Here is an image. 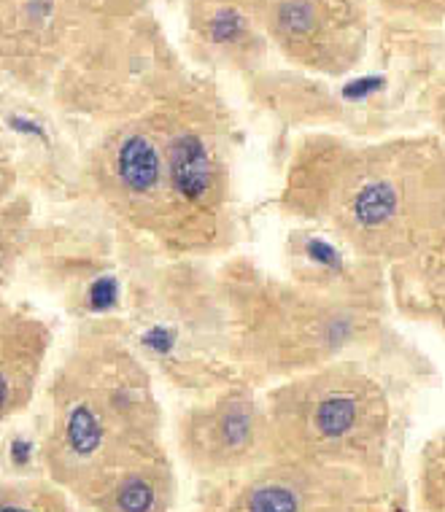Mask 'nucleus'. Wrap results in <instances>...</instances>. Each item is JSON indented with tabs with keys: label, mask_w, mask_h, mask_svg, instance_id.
I'll list each match as a JSON object with an SVG mask.
<instances>
[{
	"label": "nucleus",
	"mask_w": 445,
	"mask_h": 512,
	"mask_svg": "<svg viewBox=\"0 0 445 512\" xmlns=\"http://www.w3.org/2000/svg\"><path fill=\"white\" fill-rule=\"evenodd\" d=\"M46 477L92 512H173L176 472L146 372L116 340H84L49 386Z\"/></svg>",
	"instance_id": "nucleus-1"
},
{
	"label": "nucleus",
	"mask_w": 445,
	"mask_h": 512,
	"mask_svg": "<svg viewBox=\"0 0 445 512\" xmlns=\"http://www.w3.org/2000/svg\"><path fill=\"white\" fill-rule=\"evenodd\" d=\"M284 205L324 224L362 262L400 265L445 238V138H319L297 151Z\"/></svg>",
	"instance_id": "nucleus-2"
},
{
	"label": "nucleus",
	"mask_w": 445,
	"mask_h": 512,
	"mask_svg": "<svg viewBox=\"0 0 445 512\" xmlns=\"http://www.w3.org/2000/svg\"><path fill=\"white\" fill-rule=\"evenodd\" d=\"M87 176L116 219L168 254L230 243V146L214 116L170 111L125 124L92 151Z\"/></svg>",
	"instance_id": "nucleus-3"
},
{
	"label": "nucleus",
	"mask_w": 445,
	"mask_h": 512,
	"mask_svg": "<svg viewBox=\"0 0 445 512\" xmlns=\"http://www.w3.org/2000/svg\"><path fill=\"white\" fill-rule=\"evenodd\" d=\"M383 267L365 262L321 286L278 281L232 265L224 273L230 354L246 383H281L319 370L381 329Z\"/></svg>",
	"instance_id": "nucleus-4"
},
{
	"label": "nucleus",
	"mask_w": 445,
	"mask_h": 512,
	"mask_svg": "<svg viewBox=\"0 0 445 512\" xmlns=\"http://www.w3.org/2000/svg\"><path fill=\"white\" fill-rule=\"evenodd\" d=\"M270 459L386 475L394 410L365 367L332 362L265 391Z\"/></svg>",
	"instance_id": "nucleus-5"
},
{
	"label": "nucleus",
	"mask_w": 445,
	"mask_h": 512,
	"mask_svg": "<svg viewBox=\"0 0 445 512\" xmlns=\"http://www.w3.org/2000/svg\"><path fill=\"white\" fill-rule=\"evenodd\" d=\"M205 512H386L383 475L267 459L238 475L208 480Z\"/></svg>",
	"instance_id": "nucleus-6"
},
{
	"label": "nucleus",
	"mask_w": 445,
	"mask_h": 512,
	"mask_svg": "<svg viewBox=\"0 0 445 512\" xmlns=\"http://www.w3.org/2000/svg\"><path fill=\"white\" fill-rule=\"evenodd\" d=\"M176 440L184 461L205 480L257 467L270 459L265 402L249 383L224 386L181 415Z\"/></svg>",
	"instance_id": "nucleus-7"
},
{
	"label": "nucleus",
	"mask_w": 445,
	"mask_h": 512,
	"mask_svg": "<svg viewBox=\"0 0 445 512\" xmlns=\"http://www.w3.org/2000/svg\"><path fill=\"white\" fill-rule=\"evenodd\" d=\"M52 335L44 321L22 310L3 308L0 324V370H3V421L25 413L38 391Z\"/></svg>",
	"instance_id": "nucleus-8"
},
{
	"label": "nucleus",
	"mask_w": 445,
	"mask_h": 512,
	"mask_svg": "<svg viewBox=\"0 0 445 512\" xmlns=\"http://www.w3.org/2000/svg\"><path fill=\"white\" fill-rule=\"evenodd\" d=\"M389 286L402 316L445 332V238L389 267Z\"/></svg>",
	"instance_id": "nucleus-9"
},
{
	"label": "nucleus",
	"mask_w": 445,
	"mask_h": 512,
	"mask_svg": "<svg viewBox=\"0 0 445 512\" xmlns=\"http://www.w3.org/2000/svg\"><path fill=\"white\" fill-rule=\"evenodd\" d=\"M0 512H76L73 496L49 477L6 480L0 491Z\"/></svg>",
	"instance_id": "nucleus-10"
},
{
	"label": "nucleus",
	"mask_w": 445,
	"mask_h": 512,
	"mask_svg": "<svg viewBox=\"0 0 445 512\" xmlns=\"http://www.w3.org/2000/svg\"><path fill=\"white\" fill-rule=\"evenodd\" d=\"M416 494L421 512H445V426L421 448Z\"/></svg>",
	"instance_id": "nucleus-11"
},
{
	"label": "nucleus",
	"mask_w": 445,
	"mask_h": 512,
	"mask_svg": "<svg viewBox=\"0 0 445 512\" xmlns=\"http://www.w3.org/2000/svg\"><path fill=\"white\" fill-rule=\"evenodd\" d=\"M243 30V17L235 9H222L216 11V17L208 22V33L219 44H230V41H238Z\"/></svg>",
	"instance_id": "nucleus-12"
},
{
	"label": "nucleus",
	"mask_w": 445,
	"mask_h": 512,
	"mask_svg": "<svg viewBox=\"0 0 445 512\" xmlns=\"http://www.w3.org/2000/svg\"><path fill=\"white\" fill-rule=\"evenodd\" d=\"M435 116H437V127H440V133H443V138H445V95L440 98V103H437Z\"/></svg>",
	"instance_id": "nucleus-13"
}]
</instances>
